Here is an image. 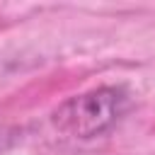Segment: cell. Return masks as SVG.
I'll return each instance as SVG.
<instances>
[{
    "instance_id": "cell-1",
    "label": "cell",
    "mask_w": 155,
    "mask_h": 155,
    "mask_svg": "<svg viewBox=\"0 0 155 155\" xmlns=\"http://www.w3.org/2000/svg\"><path fill=\"white\" fill-rule=\"evenodd\" d=\"M131 109V92L124 85H102L63 99L51 111V124L58 133L92 140L109 133Z\"/></svg>"
},
{
    "instance_id": "cell-2",
    "label": "cell",
    "mask_w": 155,
    "mask_h": 155,
    "mask_svg": "<svg viewBox=\"0 0 155 155\" xmlns=\"http://www.w3.org/2000/svg\"><path fill=\"white\" fill-rule=\"evenodd\" d=\"M22 140V131L15 126H0V155L7 153L10 148H15Z\"/></svg>"
}]
</instances>
